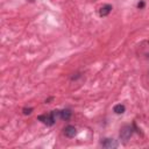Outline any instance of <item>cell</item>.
<instances>
[{"label": "cell", "instance_id": "6da1fadb", "mask_svg": "<svg viewBox=\"0 0 149 149\" xmlns=\"http://www.w3.org/2000/svg\"><path fill=\"white\" fill-rule=\"evenodd\" d=\"M58 117H59V111H52L49 114H42V115H40L37 119L40 121H42L44 125H47V126H52Z\"/></svg>", "mask_w": 149, "mask_h": 149}, {"label": "cell", "instance_id": "7a4b0ae2", "mask_svg": "<svg viewBox=\"0 0 149 149\" xmlns=\"http://www.w3.org/2000/svg\"><path fill=\"white\" fill-rule=\"evenodd\" d=\"M133 135V128L130 126H123L120 130V139L123 141H127Z\"/></svg>", "mask_w": 149, "mask_h": 149}, {"label": "cell", "instance_id": "3957f363", "mask_svg": "<svg viewBox=\"0 0 149 149\" xmlns=\"http://www.w3.org/2000/svg\"><path fill=\"white\" fill-rule=\"evenodd\" d=\"M101 146L107 149H113L118 147V142L113 139H104V141H101Z\"/></svg>", "mask_w": 149, "mask_h": 149}, {"label": "cell", "instance_id": "277c9868", "mask_svg": "<svg viewBox=\"0 0 149 149\" xmlns=\"http://www.w3.org/2000/svg\"><path fill=\"white\" fill-rule=\"evenodd\" d=\"M64 135L66 137H74L77 135V129L73 126H66L64 128Z\"/></svg>", "mask_w": 149, "mask_h": 149}, {"label": "cell", "instance_id": "5b68a950", "mask_svg": "<svg viewBox=\"0 0 149 149\" xmlns=\"http://www.w3.org/2000/svg\"><path fill=\"white\" fill-rule=\"evenodd\" d=\"M112 11V6L111 5H104L100 7L99 10V15L100 17H107Z\"/></svg>", "mask_w": 149, "mask_h": 149}, {"label": "cell", "instance_id": "8992f818", "mask_svg": "<svg viewBox=\"0 0 149 149\" xmlns=\"http://www.w3.org/2000/svg\"><path fill=\"white\" fill-rule=\"evenodd\" d=\"M71 111L70 110H63V111H59V118L63 119V120H69L71 118Z\"/></svg>", "mask_w": 149, "mask_h": 149}, {"label": "cell", "instance_id": "52a82bcc", "mask_svg": "<svg viewBox=\"0 0 149 149\" xmlns=\"http://www.w3.org/2000/svg\"><path fill=\"white\" fill-rule=\"evenodd\" d=\"M113 111H114L117 114H122V113L126 111V107H125V105H122V104H118V105L114 106Z\"/></svg>", "mask_w": 149, "mask_h": 149}, {"label": "cell", "instance_id": "ba28073f", "mask_svg": "<svg viewBox=\"0 0 149 149\" xmlns=\"http://www.w3.org/2000/svg\"><path fill=\"white\" fill-rule=\"evenodd\" d=\"M144 5H146V4H144V1H143V0H141V1H140V3L137 4V8H140V10H142V8L144 7Z\"/></svg>", "mask_w": 149, "mask_h": 149}, {"label": "cell", "instance_id": "9c48e42d", "mask_svg": "<svg viewBox=\"0 0 149 149\" xmlns=\"http://www.w3.org/2000/svg\"><path fill=\"white\" fill-rule=\"evenodd\" d=\"M32 111H33V108H23V114H30L32 113Z\"/></svg>", "mask_w": 149, "mask_h": 149}, {"label": "cell", "instance_id": "30bf717a", "mask_svg": "<svg viewBox=\"0 0 149 149\" xmlns=\"http://www.w3.org/2000/svg\"><path fill=\"white\" fill-rule=\"evenodd\" d=\"M148 57H149V55H148Z\"/></svg>", "mask_w": 149, "mask_h": 149}]
</instances>
